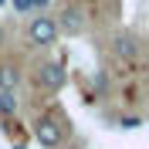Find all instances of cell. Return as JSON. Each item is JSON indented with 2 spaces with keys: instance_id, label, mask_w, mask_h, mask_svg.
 I'll use <instances>...</instances> for the list:
<instances>
[{
  "instance_id": "cell-2",
  "label": "cell",
  "mask_w": 149,
  "mask_h": 149,
  "mask_svg": "<svg viewBox=\"0 0 149 149\" xmlns=\"http://www.w3.org/2000/svg\"><path fill=\"white\" fill-rule=\"evenodd\" d=\"M27 37H31V44H34V47H51L58 37H61L58 17H51V14H37V17H31Z\"/></svg>"
},
{
  "instance_id": "cell-1",
  "label": "cell",
  "mask_w": 149,
  "mask_h": 149,
  "mask_svg": "<svg viewBox=\"0 0 149 149\" xmlns=\"http://www.w3.org/2000/svg\"><path fill=\"white\" fill-rule=\"evenodd\" d=\"M65 136H68V125H65V119H61L58 112H51V115H41V119L34 122V139L41 142L44 149H61Z\"/></svg>"
},
{
  "instance_id": "cell-8",
  "label": "cell",
  "mask_w": 149,
  "mask_h": 149,
  "mask_svg": "<svg viewBox=\"0 0 149 149\" xmlns=\"http://www.w3.org/2000/svg\"><path fill=\"white\" fill-rule=\"evenodd\" d=\"M17 10H34V7H44V0H14Z\"/></svg>"
},
{
  "instance_id": "cell-5",
  "label": "cell",
  "mask_w": 149,
  "mask_h": 149,
  "mask_svg": "<svg viewBox=\"0 0 149 149\" xmlns=\"http://www.w3.org/2000/svg\"><path fill=\"white\" fill-rule=\"evenodd\" d=\"M20 85V68L14 61H3L0 65V92H14Z\"/></svg>"
},
{
  "instance_id": "cell-9",
  "label": "cell",
  "mask_w": 149,
  "mask_h": 149,
  "mask_svg": "<svg viewBox=\"0 0 149 149\" xmlns=\"http://www.w3.org/2000/svg\"><path fill=\"white\" fill-rule=\"evenodd\" d=\"M14 149H27V146H14Z\"/></svg>"
},
{
  "instance_id": "cell-10",
  "label": "cell",
  "mask_w": 149,
  "mask_h": 149,
  "mask_svg": "<svg viewBox=\"0 0 149 149\" xmlns=\"http://www.w3.org/2000/svg\"><path fill=\"white\" fill-rule=\"evenodd\" d=\"M61 149H74V146H61Z\"/></svg>"
},
{
  "instance_id": "cell-3",
  "label": "cell",
  "mask_w": 149,
  "mask_h": 149,
  "mask_svg": "<svg viewBox=\"0 0 149 149\" xmlns=\"http://www.w3.org/2000/svg\"><path fill=\"white\" fill-rule=\"evenodd\" d=\"M37 81H41V88H47V92H61L68 81L65 68L58 65V61H44V65L37 68Z\"/></svg>"
},
{
  "instance_id": "cell-6",
  "label": "cell",
  "mask_w": 149,
  "mask_h": 149,
  "mask_svg": "<svg viewBox=\"0 0 149 149\" xmlns=\"http://www.w3.org/2000/svg\"><path fill=\"white\" fill-rule=\"evenodd\" d=\"M115 54L125 58V61L139 58V41H136L132 34H119V37H115Z\"/></svg>"
},
{
  "instance_id": "cell-4",
  "label": "cell",
  "mask_w": 149,
  "mask_h": 149,
  "mask_svg": "<svg viewBox=\"0 0 149 149\" xmlns=\"http://www.w3.org/2000/svg\"><path fill=\"white\" fill-rule=\"evenodd\" d=\"M58 27H61V34H81L85 31V10L78 7V3H68L61 14H58Z\"/></svg>"
},
{
  "instance_id": "cell-7",
  "label": "cell",
  "mask_w": 149,
  "mask_h": 149,
  "mask_svg": "<svg viewBox=\"0 0 149 149\" xmlns=\"http://www.w3.org/2000/svg\"><path fill=\"white\" fill-rule=\"evenodd\" d=\"M17 112V98L14 92H0V115H14Z\"/></svg>"
}]
</instances>
